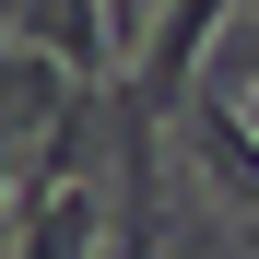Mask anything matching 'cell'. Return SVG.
I'll return each instance as SVG.
<instances>
[{
	"instance_id": "obj_1",
	"label": "cell",
	"mask_w": 259,
	"mask_h": 259,
	"mask_svg": "<svg viewBox=\"0 0 259 259\" xmlns=\"http://www.w3.org/2000/svg\"><path fill=\"white\" fill-rule=\"evenodd\" d=\"M224 12H236V0H165V35L142 48V71H130L118 95H130V106H153V118H165V106H189V71H200V48H212V24H224Z\"/></svg>"
},
{
	"instance_id": "obj_2",
	"label": "cell",
	"mask_w": 259,
	"mask_h": 259,
	"mask_svg": "<svg viewBox=\"0 0 259 259\" xmlns=\"http://www.w3.org/2000/svg\"><path fill=\"white\" fill-rule=\"evenodd\" d=\"M95 212H118L106 189H35V200H12V259H82V236H95Z\"/></svg>"
},
{
	"instance_id": "obj_3",
	"label": "cell",
	"mask_w": 259,
	"mask_h": 259,
	"mask_svg": "<svg viewBox=\"0 0 259 259\" xmlns=\"http://www.w3.org/2000/svg\"><path fill=\"white\" fill-rule=\"evenodd\" d=\"M200 153L236 177V200H259V130H247L236 106H200Z\"/></svg>"
},
{
	"instance_id": "obj_4",
	"label": "cell",
	"mask_w": 259,
	"mask_h": 259,
	"mask_svg": "<svg viewBox=\"0 0 259 259\" xmlns=\"http://www.w3.org/2000/svg\"><path fill=\"white\" fill-rule=\"evenodd\" d=\"M247 12H259V0H247Z\"/></svg>"
}]
</instances>
